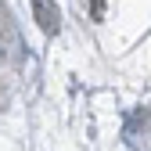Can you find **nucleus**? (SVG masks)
I'll use <instances>...</instances> for the list:
<instances>
[{
  "label": "nucleus",
  "mask_w": 151,
  "mask_h": 151,
  "mask_svg": "<svg viewBox=\"0 0 151 151\" xmlns=\"http://www.w3.org/2000/svg\"><path fill=\"white\" fill-rule=\"evenodd\" d=\"M32 14H36V25H40L47 36L58 32L61 14H58V4H54V0H32Z\"/></svg>",
  "instance_id": "f257e3e1"
},
{
  "label": "nucleus",
  "mask_w": 151,
  "mask_h": 151,
  "mask_svg": "<svg viewBox=\"0 0 151 151\" xmlns=\"http://www.w3.org/2000/svg\"><path fill=\"white\" fill-rule=\"evenodd\" d=\"M104 14V0H93V18H101Z\"/></svg>",
  "instance_id": "f03ea898"
}]
</instances>
